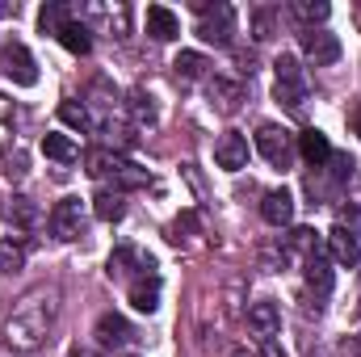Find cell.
Returning a JSON list of instances; mask_svg holds the SVG:
<instances>
[{
    "label": "cell",
    "mask_w": 361,
    "mask_h": 357,
    "mask_svg": "<svg viewBox=\"0 0 361 357\" xmlns=\"http://www.w3.org/2000/svg\"><path fill=\"white\" fill-rule=\"evenodd\" d=\"M197 227H202V223H197V214H193V210H185L177 223H173V236H169V240H173V244H180V240H193V236H197Z\"/></svg>",
    "instance_id": "obj_32"
},
{
    "label": "cell",
    "mask_w": 361,
    "mask_h": 357,
    "mask_svg": "<svg viewBox=\"0 0 361 357\" xmlns=\"http://www.w3.org/2000/svg\"><path fill=\"white\" fill-rule=\"evenodd\" d=\"M51 320H55V298L51 294H42V290H34V294H25L21 303H17V311L4 320V341H8V349H38L42 341H47V332H51Z\"/></svg>",
    "instance_id": "obj_1"
},
{
    "label": "cell",
    "mask_w": 361,
    "mask_h": 357,
    "mask_svg": "<svg viewBox=\"0 0 361 357\" xmlns=\"http://www.w3.org/2000/svg\"><path fill=\"white\" fill-rule=\"evenodd\" d=\"M328 253H332V261H336V265H345V269H353V265L361 261L357 236H353L345 223H336V227L328 231Z\"/></svg>",
    "instance_id": "obj_10"
},
{
    "label": "cell",
    "mask_w": 361,
    "mask_h": 357,
    "mask_svg": "<svg viewBox=\"0 0 361 357\" xmlns=\"http://www.w3.org/2000/svg\"><path fill=\"white\" fill-rule=\"evenodd\" d=\"M290 248H298L302 257H311V253H319V236L311 227H294L290 231Z\"/></svg>",
    "instance_id": "obj_31"
},
{
    "label": "cell",
    "mask_w": 361,
    "mask_h": 357,
    "mask_svg": "<svg viewBox=\"0 0 361 357\" xmlns=\"http://www.w3.org/2000/svg\"><path fill=\"white\" fill-rule=\"evenodd\" d=\"M126 109H130L135 126H156V101H152V92L135 89L130 92V101H126Z\"/></svg>",
    "instance_id": "obj_26"
},
{
    "label": "cell",
    "mask_w": 361,
    "mask_h": 357,
    "mask_svg": "<svg viewBox=\"0 0 361 357\" xmlns=\"http://www.w3.org/2000/svg\"><path fill=\"white\" fill-rule=\"evenodd\" d=\"M42 156L55 160V164H72L80 152H76V143L68 135H42Z\"/></svg>",
    "instance_id": "obj_23"
},
{
    "label": "cell",
    "mask_w": 361,
    "mask_h": 357,
    "mask_svg": "<svg viewBox=\"0 0 361 357\" xmlns=\"http://www.w3.org/2000/svg\"><path fill=\"white\" fill-rule=\"evenodd\" d=\"M307 286H311L315 294H328V290H332V261H328L324 253H311V257H307Z\"/></svg>",
    "instance_id": "obj_20"
},
{
    "label": "cell",
    "mask_w": 361,
    "mask_h": 357,
    "mask_svg": "<svg viewBox=\"0 0 361 357\" xmlns=\"http://www.w3.org/2000/svg\"><path fill=\"white\" fill-rule=\"evenodd\" d=\"M214 164L227 169V173H240V169L248 164V139H244L240 131L219 135V143H214Z\"/></svg>",
    "instance_id": "obj_9"
},
{
    "label": "cell",
    "mask_w": 361,
    "mask_h": 357,
    "mask_svg": "<svg viewBox=\"0 0 361 357\" xmlns=\"http://www.w3.org/2000/svg\"><path fill=\"white\" fill-rule=\"evenodd\" d=\"M59 42H63L72 55H89V51H92V30L85 25V21H76V17H72V21L59 30Z\"/></svg>",
    "instance_id": "obj_19"
},
{
    "label": "cell",
    "mask_w": 361,
    "mask_h": 357,
    "mask_svg": "<svg viewBox=\"0 0 361 357\" xmlns=\"http://www.w3.org/2000/svg\"><path fill=\"white\" fill-rule=\"evenodd\" d=\"M8 143H13V122H8V109H0V156L8 152Z\"/></svg>",
    "instance_id": "obj_33"
},
{
    "label": "cell",
    "mask_w": 361,
    "mask_h": 357,
    "mask_svg": "<svg viewBox=\"0 0 361 357\" xmlns=\"http://www.w3.org/2000/svg\"><path fill=\"white\" fill-rule=\"evenodd\" d=\"M68 21H72V8L59 4V0H51V4L38 13V30H42V34H55V38H59V30H63Z\"/></svg>",
    "instance_id": "obj_25"
},
{
    "label": "cell",
    "mask_w": 361,
    "mask_h": 357,
    "mask_svg": "<svg viewBox=\"0 0 361 357\" xmlns=\"http://www.w3.org/2000/svg\"><path fill=\"white\" fill-rule=\"evenodd\" d=\"M0 55H4V42H0Z\"/></svg>",
    "instance_id": "obj_40"
},
{
    "label": "cell",
    "mask_w": 361,
    "mask_h": 357,
    "mask_svg": "<svg viewBox=\"0 0 361 357\" xmlns=\"http://www.w3.org/2000/svg\"><path fill=\"white\" fill-rule=\"evenodd\" d=\"M21 173H25V156H13L8 160V177H21Z\"/></svg>",
    "instance_id": "obj_35"
},
{
    "label": "cell",
    "mask_w": 361,
    "mask_h": 357,
    "mask_svg": "<svg viewBox=\"0 0 361 357\" xmlns=\"http://www.w3.org/2000/svg\"><path fill=\"white\" fill-rule=\"evenodd\" d=\"M197 8V38L202 42H214V47H231V34H235V8L231 4H210V0H193Z\"/></svg>",
    "instance_id": "obj_2"
},
{
    "label": "cell",
    "mask_w": 361,
    "mask_h": 357,
    "mask_svg": "<svg viewBox=\"0 0 361 357\" xmlns=\"http://www.w3.org/2000/svg\"><path fill=\"white\" fill-rule=\"evenodd\" d=\"M349 122H353V131H357V139H361V105H353V114H349Z\"/></svg>",
    "instance_id": "obj_37"
},
{
    "label": "cell",
    "mask_w": 361,
    "mask_h": 357,
    "mask_svg": "<svg viewBox=\"0 0 361 357\" xmlns=\"http://www.w3.org/2000/svg\"><path fill=\"white\" fill-rule=\"evenodd\" d=\"M126 294H130V307H135V311L152 315V311L160 307V273H143V277H135V282L126 286Z\"/></svg>",
    "instance_id": "obj_12"
},
{
    "label": "cell",
    "mask_w": 361,
    "mask_h": 357,
    "mask_svg": "<svg viewBox=\"0 0 361 357\" xmlns=\"http://www.w3.org/2000/svg\"><path fill=\"white\" fill-rule=\"evenodd\" d=\"M273 97L290 109V114H302V105H307V80H302V68H298V59L294 55H277V63H273Z\"/></svg>",
    "instance_id": "obj_3"
},
{
    "label": "cell",
    "mask_w": 361,
    "mask_h": 357,
    "mask_svg": "<svg viewBox=\"0 0 361 357\" xmlns=\"http://www.w3.org/2000/svg\"><path fill=\"white\" fill-rule=\"evenodd\" d=\"M130 341H135V328H130L122 315L105 311V315L97 320V345H105V349H122V345H130Z\"/></svg>",
    "instance_id": "obj_13"
},
{
    "label": "cell",
    "mask_w": 361,
    "mask_h": 357,
    "mask_svg": "<svg viewBox=\"0 0 361 357\" xmlns=\"http://www.w3.org/2000/svg\"><path fill=\"white\" fill-rule=\"evenodd\" d=\"M47 227L55 240H80L85 236V202L80 198H59L55 210L47 214Z\"/></svg>",
    "instance_id": "obj_4"
},
{
    "label": "cell",
    "mask_w": 361,
    "mask_h": 357,
    "mask_svg": "<svg viewBox=\"0 0 361 357\" xmlns=\"http://www.w3.org/2000/svg\"><path fill=\"white\" fill-rule=\"evenodd\" d=\"M206 97H210V105H214L219 114H235L240 101H244V85H235V80H227V76H214V80L206 85Z\"/></svg>",
    "instance_id": "obj_14"
},
{
    "label": "cell",
    "mask_w": 361,
    "mask_h": 357,
    "mask_svg": "<svg viewBox=\"0 0 361 357\" xmlns=\"http://www.w3.org/2000/svg\"><path fill=\"white\" fill-rule=\"evenodd\" d=\"M298 156H302L311 169L328 164V160H332V143H328V135H324V131H315V126H311V131H302V135H298Z\"/></svg>",
    "instance_id": "obj_16"
},
{
    "label": "cell",
    "mask_w": 361,
    "mask_h": 357,
    "mask_svg": "<svg viewBox=\"0 0 361 357\" xmlns=\"http://www.w3.org/2000/svg\"><path fill=\"white\" fill-rule=\"evenodd\" d=\"M248 328H252L261 341L277 337V328H281V311H277V303H269V298L252 303V307H248Z\"/></svg>",
    "instance_id": "obj_15"
},
{
    "label": "cell",
    "mask_w": 361,
    "mask_h": 357,
    "mask_svg": "<svg viewBox=\"0 0 361 357\" xmlns=\"http://www.w3.org/2000/svg\"><path fill=\"white\" fill-rule=\"evenodd\" d=\"M118 164H122V156L109 152V147H89V152H85V169H89V177H114Z\"/></svg>",
    "instance_id": "obj_22"
},
{
    "label": "cell",
    "mask_w": 361,
    "mask_h": 357,
    "mask_svg": "<svg viewBox=\"0 0 361 357\" xmlns=\"http://www.w3.org/2000/svg\"><path fill=\"white\" fill-rule=\"evenodd\" d=\"M257 152L269 160L273 169H290V156H294V143H290V131H281L277 122H265L257 131Z\"/></svg>",
    "instance_id": "obj_6"
},
{
    "label": "cell",
    "mask_w": 361,
    "mask_h": 357,
    "mask_svg": "<svg viewBox=\"0 0 361 357\" xmlns=\"http://www.w3.org/2000/svg\"><path fill=\"white\" fill-rule=\"evenodd\" d=\"M357 353H361V332H357Z\"/></svg>",
    "instance_id": "obj_39"
},
{
    "label": "cell",
    "mask_w": 361,
    "mask_h": 357,
    "mask_svg": "<svg viewBox=\"0 0 361 357\" xmlns=\"http://www.w3.org/2000/svg\"><path fill=\"white\" fill-rule=\"evenodd\" d=\"M0 68H4V76H8L13 85H21V89H34V85H38V63H34L30 47H21V42H8V47H4Z\"/></svg>",
    "instance_id": "obj_5"
},
{
    "label": "cell",
    "mask_w": 361,
    "mask_h": 357,
    "mask_svg": "<svg viewBox=\"0 0 361 357\" xmlns=\"http://www.w3.org/2000/svg\"><path fill=\"white\" fill-rule=\"evenodd\" d=\"M227 357H257V353H248V349H231Z\"/></svg>",
    "instance_id": "obj_38"
},
{
    "label": "cell",
    "mask_w": 361,
    "mask_h": 357,
    "mask_svg": "<svg viewBox=\"0 0 361 357\" xmlns=\"http://www.w3.org/2000/svg\"><path fill=\"white\" fill-rule=\"evenodd\" d=\"M4 219H8L17 231H30V227L38 223V206H34L30 198H8V206H4Z\"/></svg>",
    "instance_id": "obj_21"
},
{
    "label": "cell",
    "mask_w": 361,
    "mask_h": 357,
    "mask_svg": "<svg viewBox=\"0 0 361 357\" xmlns=\"http://www.w3.org/2000/svg\"><path fill=\"white\" fill-rule=\"evenodd\" d=\"M114 282H135V277H143V273H156V261L152 257H143L139 248H130V244H122V248H114V257H109V269H105Z\"/></svg>",
    "instance_id": "obj_7"
},
{
    "label": "cell",
    "mask_w": 361,
    "mask_h": 357,
    "mask_svg": "<svg viewBox=\"0 0 361 357\" xmlns=\"http://www.w3.org/2000/svg\"><path fill=\"white\" fill-rule=\"evenodd\" d=\"M173 68H177V76H185V80H197V76H206V55H197V51H180L177 59H173Z\"/></svg>",
    "instance_id": "obj_28"
},
{
    "label": "cell",
    "mask_w": 361,
    "mask_h": 357,
    "mask_svg": "<svg viewBox=\"0 0 361 357\" xmlns=\"http://www.w3.org/2000/svg\"><path fill=\"white\" fill-rule=\"evenodd\" d=\"M59 118L72 126V131H80V135H92V114L85 101H63L59 105Z\"/></svg>",
    "instance_id": "obj_27"
},
{
    "label": "cell",
    "mask_w": 361,
    "mask_h": 357,
    "mask_svg": "<svg viewBox=\"0 0 361 357\" xmlns=\"http://www.w3.org/2000/svg\"><path fill=\"white\" fill-rule=\"evenodd\" d=\"M261 219L269 227H290V219H294V193L290 189H269L261 198Z\"/></svg>",
    "instance_id": "obj_11"
},
{
    "label": "cell",
    "mask_w": 361,
    "mask_h": 357,
    "mask_svg": "<svg viewBox=\"0 0 361 357\" xmlns=\"http://www.w3.org/2000/svg\"><path fill=\"white\" fill-rule=\"evenodd\" d=\"M147 34L156 38V42H173L180 34V21L173 8H164V4H152L147 8Z\"/></svg>",
    "instance_id": "obj_17"
},
{
    "label": "cell",
    "mask_w": 361,
    "mask_h": 357,
    "mask_svg": "<svg viewBox=\"0 0 361 357\" xmlns=\"http://www.w3.org/2000/svg\"><path fill=\"white\" fill-rule=\"evenodd\" d=\"M273 34H277L273 8H257V13H252V38H257V42H269Z\"/></svg>",
    "instance_id": "obj_30"
},
{
    "label": "cell",
    "mask_w": 361,
    "mask_h": 357,
    "mask_svg": "<svg viewBox=\"0 0 361 357\" xmlns=\"http://www.w3.org/2000/svg\"><path fill=\"white\" fill-rule=\"evenodd\" d=\"M25 265V244L21 240H0V273H17Z\"/></svg>",
    "instance_id": "obj_29"
},
{
    "label": "cell",
    "mask_w": 361,
    "mask_h": 357,
    "mask_svg": "<svg viewBox=\"0 0 361 357\" xmlns=\"http://www.w3.org/2000/svg\"><path fill=\"white\" fill-rule=\"evenodd\" d=\"M328 13H332V8H328L324 0H294V4H290V17H294L298 25H311V30H315V21H328Z\"/></svg>",
    "instance_id": "obj_24"
},
{
    "label": "cell",
    "mask_w": 361,
    "mask_h": 357,
    "mask_svg": "<svg viewBox=\"0 0 361 357\" xmlns=\"http://www.w3.org/2000/svg\"><path fill=\"white\" fill-rule=\"evenodd\" d=\"M0 17H17V4L13 0H0Z\"/></svg>",
    "instance_id": "obj_36"
},
{
    "label": "cell",
    "mask_w": 361,
    "mask_h": 357,
    "mask_svg": "<svg viewBox=\"0 0 361 357\" xmlns=\"http://www.w3.org/2000/svg\"><path fill=\"white\" fill-rule=\"evenodd\" d=\"M302 55H307L315 68H328V63L341 59V38L328 34V30H307V34H302Z\"/></svg>",
    "instance_id": "obj_8"
},
{
    "label": "cell",
    "mask_w": 361,
    "mask_h": 357,
    "mask_svg": "<svg viewBox=\"0 0 361 357\" xmlns=\"http://www.w3.org/2000/svg\"><path fill=\"white\" fill-rule=\"evenodd\" d=\"M257 357H286V349H281V345H277V341H261V349H257Z\"/></svg>",
    "instance_id": "obj_34"
},
{
    "label": "cell",
    "mask_w": 361,
    "mask_h": 357,
    "mask_svg": "<svg viewBox=\"0 0 361 357\" xmlns=\"http://www.w3.org/2000/svg\"><path fill=\"white\" fill-rule=\"evenodd\" d=\"M92 214H97L101 223H118V219L126 214V198H122V189H97V198H92Z\"/></svg>",
    "instance_id": "obj_18"
}]
</instances>
